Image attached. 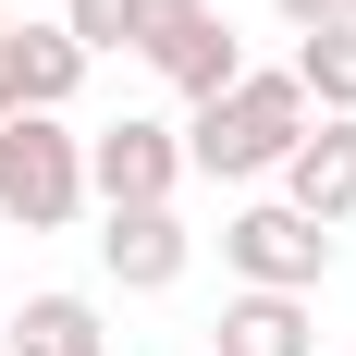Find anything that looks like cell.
<instances>
[{"instance_id":"1","label":"cell","mask_w":356,"mask_h":356,"mask_svg":"<svg viewBox=\"0 0 356 356\" xmlns=\"http://www.w3.org/2000/svg\"><path fill=\"white\" fill-rule=\"evenodd\" d=\"M320 111H307V86L295 74H234L221 99H197V123H184V172H209V184H258V172H283L295 136H307Z\"/></svg>"},{"instance_id":"2","label":"cell","mask_w":356,"mask_h":356,"mask_svg":"<svg viewBox=\"0 0 356 356\" xmlns=\"http://www.w3.org/2000/svg\"><path fill=\"white\" fill-rule=\"evenodd\" d=\"M74 209H86V136H74L62 111H13L0 123V221L62 234Z\"/></svg>"},{"instance_id":"3","label":"cell","mask_w":356,"mask_h":356,"mask_svg":"<svg viewBox=\"0 0 356 356\" xmlns=\"http://www.w3.org/2000/svg\"><path fill=\"white\" fill-rule=\"evenodd\" d=\"M221 258L246 270V295H320L332 234H320L307 209H283V197H258V209H234V221H221Z\"/></svg>"},{"instance_id":"4","label":"cell","mask_w":356,"mask_h":356,"mask_svg":"<svg viewBox=\"0 0 356 356\" xmlns=\"http://www.w3.org/2000/svg\"><path fill=\"white\" fill-rule=\"evenodd\" d=\"M172 184H184V136L172 123L123 111V123L86 136V197H99V209H172Z\"/></svg>"},{"instance_id":"5","label":"cell","mask_w":356,"mask_h":356,"mask_svg":"<svg viewBox=\"0 0 356 356\" xmlns=\"http://www.w3.org/2000/svg\"><path fill=\"white\" fill-rule=\"evenodd\" d=\"M283 209H307L320 234L356 209V123H344V111H320V123L295 136V160H283Z\"/></svg>"},{"instance_id":"6","label":"cell","mask_w":356,"mask_h":356,"mask_svg":"<svg viewBox=\"0 0 356 356\" xmlns=\"http://www.w3.org/2000/svg\"><path fill=\"white\" fill-rule=\"evenodd\" d=\"M99 270L123 295H160V283H184V221L172 209H111V234H99Z\"/></svg>"},{"instance_id":"7","label":"cell","mask_w":356,"mask_h":356,"mask_svg":"<svg viewBox=\"0 0 356 356\" xmlns=\"http://www.w3.org/2000/svg\"><path fill=\"white\" fill-rule=\"evenodd\" d=\"M209 356H307V295H234Z\"/></svg>"},{"instance_id":"8","label":"cell","mask_w":356,"mask_h":356,"mask_svg":"<svg viewBox=\"0 0 356 356\" xmlns=\"http://www.w3.org/2000/svg\"><path fill=\"white\" fill-rule=\"evenodd\" d=\"M13 356H111V332H99V307H86V295H25Z\"/></svg>"},{"instance_id":"9","label":"cell","mask_w":356,"mask_h":356,"mask_svg":"<svg viewBox=\"0 0 356 356\" xmlns=\"http://www.w3.org/2000/svg\"><path fill=\"white\" fill-rule=\"evenodd\" d=\"M160 74H172L184 99H221V86L246 74V49H234V25H221V13H197V25H184L172 49H160Z\"/></svg>"},{"instance_id":"10","label":"cell","mask_w":356,"mask_h":356,"mask_svg":"<svg viewBox=\"0 0 356 356\" xmlns=\"http://www.w3.org/2000/svg\"><path fill=\"white\" fill-rule=\"evenodd\" d=\"M13 62H25V111H62L74 86H86V49H74V25H13Z\"/></svg>"},{"instance_id":"11","label":"cell","mask_w":356,"mask_h":356,"mask_svg":"<svg viewBox=\"0 0 356 356\" xmlns=\"http://www.w3.org/2000/svg\"><path fill=\"white\" fill-rule=\"evenodd\" d=\"M295 86H307V111H344L356 123V25H320V37H295Z\"/></svg>"},{"instance_id":"12","label":"cell","mask_w":356,"mask_h":356,"mask_svg":"<svg viewBox=\"0 0 356 356\" xmlns=\"http://www.w3.org/2000/svg\"><path fill=\"white\" fill-rule=\"evenodd\" d=\"M62 25H74V49L99 62V49H136V0H62Z\"/></svg>"},{"instance_id":"13","label":"cell","mask_w":356,"mask_h":356,"mask_svg":"<svg viewBox=\"0 0 356 356\" xmlns=\"http://www.w3.org/2000/svg\"><path fill=\"white\" fill-rule=\"evenodd\" d=\"M197 13H209V0H136V49L160 62V49H172V37L197 25Z\"/></svg>"},{"instance_id":"14","label":"cell","mask_w":356,"mask_h":356,"mask_svg":"<svg viewBox=\"0 0 356 356\" xmlns=\"http://www.w3.org/2000/svg\"><path fill=\"white\" fill-rule=\"evenodd\" d=\"M270 13H283L295 37H320V25H356V0H270Z\"/></svg>"},{"instance_id":"15","label":"cell","mask_w":356,"mask_h":356,"mask_svg":"<svg viewBox=\"0 0 356 356\" xmlns=\"http://www.w3.org/2000/svg\"><path fill=\"white\" fill-rule=\"evenodd\" d=\"M25 111V62H13V25H0V123Z\"/></svg>"},{"instance_id":"16","label":"cell","mask_w":356,"mask_h":356,"mask_svg":"<svg viewBox=\"0 0 356 356\" xmlns=\"http://www.w3.org/2000/svg\"><path fill=\"white\" fill-rule=\"evenodd\" d=\"M0 25H13V0H0Z\"/></svg>"}]
</instances>
